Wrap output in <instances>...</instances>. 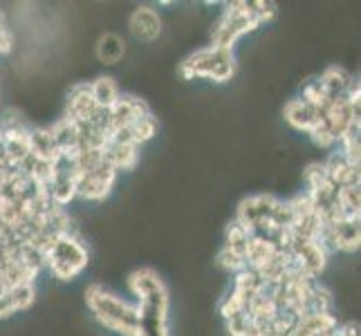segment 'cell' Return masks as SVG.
Wrapping results in <instances>:
<instances>
[{
    "label": "cell",
    "mask_w": 361,
    "mask_h": 336,
    "mask_svg": "<svg viewBox=\"0 0 361 336\" xmlns=\"http://www.w3.org/2000/svg\"><path fill=\"white\" fill-rule=\"evenodd\" d=\"M128 290L135 294L140 309L137 336H169V292L157 271L151 267L133 271Z\"/></svg>",
    "instance_id": "cell-1"
},
{
    "label": "cell",
    "mask_w": 361,
    "mask_h": 336,
    "mask_svg": "<svg viewBox=\"0 0 361 336\" xmlns=\"http://www.w3.org/2000/svg\"><path fill=\"white\" fill-rule=\"evenodd\" d=\"M274 16H276V9L267 3H229L225 5V11H222L214 30V43H211V47L231 49L233 52V45L240 36L263 27Z\"/></svg>",
    "instance_id": "cell-2"
},
{
    "label": "cell",
    "mask_w": 361,
    "mask_h": 336,
    "mask_svg": "<svg viewBox=\"0 0 361 336\" xmlns=\"http://www.w3.org/2000/svg\"><path fill=\"white\" fill-rule=\"evenodd\" d=\"M85 303H88V309L106 330L117 332L121 336H137V325H140L137 303L123 301L121 296L108 292L99 282L85 290Z\"/></svg>",
    "instance_id": "cell-3"
},
{
    "label": "cell",
    "mask_w": 361,
    "mask_h": 336,
    "mask_svg": "<svg viewBox=\"0 0 361 336\" xmlns=\"http://www.w3.org/2000/svg\"><path fill=\"white\" fill-rule=\"evenodd\" d=\"M182 79H207L216 83H227L235 74V56L231 49H218V47H204L197 49L195 54L182 61L180 66Z\"/></svg>",
    "instance_id": "cell-4"
},
{
    "label": "cell",
    "mask_w": 361,
    "mask_h": 336,
    "mask_svg": "<svg viewBox=\"0 0 361 336\" xmlns=\"http://www.w3.org/2000/svg\"><path fill=\"white\" fill-rule=\"evenodd\" d=\"M88 267V249L79 235H59L45 251V269L59 280L77 278Z\"/></svg>",
    "instance_id": "cell-5"
},
{
    "label": "cell",
    "mask_w": 361,
    "mask_h": 336,
    "mask_svg": "<svg viewBox=\"0 0 361 336\" xmlns=\"http://www.w3.org/2000/svg\"><path fill=\"white\" fill-rule=\"evenodd\" d=\"M115 182H117V170L108 161H104L99 168L79 173L77 175V197L85 202H102L113 191Z\"/></svg>",
    "instance_id": "cell-6"
},
{
    "label": "cell",
    "mask_w": 361,
    "mask_h": 336,
    "mask_svg": "<svg viewBox=\"0 0 361 336\" xmlns=\"http://www.w3.org/2000/svg\"><path fill=\"white\" fill-rule=\"evenodd\" d=\"M99 108L92 99L90 92V81L88 83H77L72 85V90L68 94V108H66V117L74 123H90L97 115H99Z\"/></svg>",
    "instance_id": "cell-7"
},
{
    "label": "cell",
    "mask_w": 361,
    "mask_h": 336,
    "mask_svg": "<svg viewBox=\"0 0 361 336\" xmlns=\"http://www.w3.org/2000/svg\"><path fill=\"white\" fill-rule=\"evenodd\" d=\"M128 32L135 41L140 43H153L155 39H159L161 34V18H159V11L153 7H137L130 20H128Z\"/></svg>",
    "instance_id": "cell-8"
},
{
    "label": "cell",
    "mask_w": 361,
    "mask_h": 336,
    "mask_svg": "<svg viewBox=\"0 0 361 336\" xmlns=\"http://www.w3.org/2000/svg\"><path fill=\"white\" fill-rule=\"evenodd\" d=\"M323 168L328 173V180L337 186V189H343V186H353L359 184V166L353 164L339 148L330 151L328 159L323 161Z\"/></svg>",
    "instance_id": "cell-9"
},
{
    "label": "cell",
    "mask_w": 361,
    "mask_h": 336,
    "mask_svg": "<svg viewBox=\"0 0 361 336\" xmlns=\"http://www.w3.org/2000/svg\"><path fill=\"white\" fill-rule=\"evenodd\" d=\"M285 121L290 123V126L298 132H312L317 128V123L323 119L321 117V110L307 106L305 101H301V99H290L288 104H285Z\"/></svg>",
    "instance_id": "cell-10"
},
{
    "label": "cell",
    "mask_w": 361,
    "mask_h": 336,
    "mask_svg": "<svg viewBox=\"0 0 361 336\" xmlns=\"http://www.w3.org/2000/svg\"><path fill=\"white\" fill-rule=\"evenodd\" d=\"M321 85H323V90H326L328 94V104L334 101V99H339L343 94H348V90H350V85L355 83V79L348 74L343 68L339 66H330L326 72L319 77Z\"/></svg>",
    "instance_id": "cell-11"
},
{
    "label": "cell",
    "mask_w": 361,
    "mask_h": 336,
    "mask_svg": "<svg viewBox=\"0 0 361 336\" xmlns=\"http://www.w3.org/2000/svg\"><path fill=\"white\" fill-rule=\"evenodd\" d=\"M106 161L113 166L117 173L119 170H133L140 161V146L135 144H108L106 146Z\"/></svg>",
    "instance_id": "cell-12"
},
{
    "label": "cell",
    "mask_w": 361,
    "mask_h": 336,
    "mask_svg": "<svg viewBox=\"0 0 361 336\" xmlns=\"http://www.w3.org/2000/svg\"><path fill=\"white\" fill-rule=\"evenodd\" d=\"M94 52L104 66H115L123 58V54H126V41L115 32H106V34H102V39L97 41Z\"/></svg>",
    "instance_id": "cell-13"
},
{
    "label": "cell",
    "mask_w": 361,
    "mask_h": 336,
    "mask_svg": "<svg viewBox=\"0 0 361 336\" xmlns=\"http://www.w3.org/2000/svg\"><path fill=\"white\" fill-rule=\"evenodd\" d=\"M90 92H92V99L99 108H113L117 104V99L121 97L119 92V85L115 83V79L110 77H99L94 81H90Z\"/></svg>",
    "instance_id": "cell-14"
},
{
    "label": "cell",
    "mask_w": 361,
    "mask_h": 336,
    "mask_svg": "<svg viewBox=\"0 0 361 336\" xmlns=\"http://www.w3.org/2000/svg\"><path fill=\"white\" fill-rule=\"evenodd\" d=\"M249 240H252V231H249L245 224H240L238 220H233L227 227V233H225V247L229 249V251L245 258Z\"/></svg>",
    "instance_id": "cell-15"
},
{
    "label": "cell",
    "mask_w": 361,
    "mask_h": 336,
    "mask_svg": "<svg viewBox=\"0 0 361 336\" xmlns=\"http://www.w3.org/2000/svg\"><path fill=\"white\" fill-rule=\"evenodd\" d=\"M128 128H130V135H133V142H135L137 146H142V144H146V142H151L153 137L157 135V119H155L153 115H148V117H144V119L133 121Z\"/></svg>",
    "instance_id": "cell-16"
},
{
    "label": "cell",
    "mask_w": 361,
    "mask_h": 336,
    "mask_svg": "<svg viewBox=\"0 0 361 336\" xmlns=\"http://www.w3.org/2000/svg\"><path fill=\"white\" fill-rule=\"evenodd\" d=\"M216 265H218L222 271H225V273H231V276H235V273H240V271L249 269V267H247V260H245L243 256H238V254L229 251L227 247H222V249H220V254H218V258H216Z\"/></svg>",
    "instance_id": "cell-17"
},
{
    "label": "cell",
    "mask_w": 361,
    "mask_h": 336,
    "mask_svg": "<svg viewBox=\"0 0 361 336\" xmlns=\"http://www.w3.org/2000/svg\"><path fill=\"white\" fill-rule=\"evenodd\" d=\"M9 301H11V305H14V312H25V309H30L36 301L34 285H18V287L11 290Z\"/></svg>",
    "instance_id": "cell-18"
},
{
    "label": "cell",
    "mask_w": 361,
    "mask_h": 336,
    "mask_svg": "<svg viewBox=\"0 0 361 336\" xmlns=\"http://www.w3.org/2000/svg\"><path fill=\"white\" fill-rule=\"evenodd\" d=\"M310 139H312V144L317 146V148H321V151H334L337 148V139L332 137V132L328 130V126L323 123V119L317 123V128L310 132Z\"/></svg>",
    "instance_id": "cell-19"
},
{
    "label": "cell",
    "mask_w": 361,
    "mask_h": 336,
    "mask_svg": "<svg viewBox=\"0 0 361 336\" xmlns=\"http://www.w3.org/2000/svg\"><path fill=\"white\" fill-rule=\"evenodd\" d=\"M14 305H11L9 301V296L7 298H0V318H9V316H14Z\"/></svg>",
    "instance_id": "cell-20"
}]
</instances>
